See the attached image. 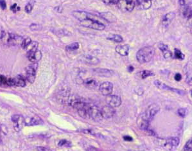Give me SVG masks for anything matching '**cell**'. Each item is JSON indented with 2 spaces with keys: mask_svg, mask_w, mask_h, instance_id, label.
<instances>
[{
  "mask_svg": "<svg viewBox=\"0 0 192 151\" xmlns=\"http://www.w3.org/2000/svg\"><path fill=\"white\" fill-rule=\"evenodd\" d=\"M160 111V107L156 104L150 105L145 112L140 114L137 119V124L139 128L143 131H147L150 123Z\"/></svg>",
  "mask_w": 192,
  "mask_h": 151,
  "instance_id": "6da1fadb",
  "label": "cell"
},
{
  "mask_svg": "<svg viewBox=\"0 0 192 151\" xmlns=\"http://www.w3.org/2000/svg\"><path fill=\"white\" fill-rule=\"evenodd\" d=\"M155 55V50L152 46H145L139 50L136 54V59L143 64L150 61Z\"/></svg>",
  "mask_w": 192,
  "mask_h": 151,
  "instance_id": "7a4b0ae2",
  "label": "cell"
},
{
  "mask_svg": "<svg viewBox=\"0 0 192 151\" xmlns=\"http://www.w3.org/2000/svg\"><path fill=\"white\" fill-rule=\"evenodd\" d=\"M72 15H73V17L75 18H76L77 20H79V21H81L86 19H89L99 21L103 23L102 22L103 19L101 17L97 16V15H93L92 14H91V13L85 12V11L75 10V11L72 12Z\"/></svg>",
  "mask_w": 192,
  "mask_h": 151,
  "instance_id": "3957f363",
  "label": "cell"
},
{
  "mask_svg": "<svg viewBox=\"0 0 192 151\" xmlns=\"http://www.w3.org/2000/svg\"><path fill=\"white\" fill-rule=\"evenodd\" d=\"M80 23H81V25L84 26V27L94 29V30H103L105 28V25L104 24L97 20L86 19L81 21Z\"/></svg>",
  "mask_w": 192,
  "mask_h": 151,
  "instance_id": "277c9868",
  "label": "cell"
},
{
  "mask_svg": "<svg viewBox=\"0 0 192 151\" xmlns=\"http://www.w3.org/2000/svg\"><path fill=\"white\" fill-rule=\"evenodd\" d=\"M116 5L122 12H131L134 9L135 3L133 0H117Z\"/></svg>",
  "mask_w": 192,
  "mask_h": 151,
  "instance_id": "5b68a950",
  "label": "cell"
},
{
  "mask_svg": "<svg viewBox=\"0 0 192 151\" xmlns=\"http://www.w3.org/2000/svg\"><path fill=\"white\" fill-rule=\"evenodd\" d=\"M37 67V62H32L26 68V78L30 83H34L35 81Z\"/></svg>",
  "mask_w": 192,
  "mask_h": 151,
  "instance_id": "8992f818",
  "label": "cell"
},
{
  "mask_svg": "<svg viewBox=\"0 0 192 151\" xmlns=\"http://www.w3.org/2000/svg\"><path fill=\"white\" fill-rule=\"evenodd\" d=\"M105 101L109 106L112 107H118L122 104V99L118 95H112L111 94L106 96Z\"/></svg>",
  "mask_w": 192,
  "mask_h": 151,
  "instance_id": "52a82bcc",
  "label": "cell"
},
{
  "mask_svg": "<svg viewBox=\"0 0 192 151\" xmlns=\"http://www.w3.org/2000/svg\"><path fill=\"white\" fill-rule=\"evenodd\" d=\"M12 121L13 122V125L15 131L19 132L21 131L24 125H25V118L22 116L19 115H14L12 116Z\"/></svg>",
  "mask_w": 192,
  "mask_h": 151,
  "instance_id": "ba28073f",
  "label": "cell"
},
{
  "mask_svg": "<svg viewBox=\"0 0 192 151\" xmlns=\"http://www.w3.org/2000/svg\"><path fill=\"white\" fill-rule=\"evenodd\" d=\"M154 85H155L157 88L161 89H163V90H166V91H172V92H174L175 93H177L179 95H183L185 94V92L184 91H182V90L178 89H175L174 88V87H170L169 86H167L166 84H165L164 83H162V82L159 81H154Z\"/></svg>",
  "mask_w": 192,
  "mask_h": 151,
  "instance_id": "9c48e42d",
  "label": "cell"
},
{
  "mask_svg": "<svg viewBox=\"0 0 192 151\" xmlns=\"http://www.w3.org/2000/svg\"><path fill=\"white\" fill-rule=\"evenodd\" d=\"M99 91L104 96L111 95L113 91V84L111 82H103L99 86Z\"/></svg>",
  "mask_w": 192,
  "mask_h": 151,
  "instance_id": "30bf717a",
  "label": "cell"
},
{
  "mask_svg": "<svg viewBox=\"0 0 192 151\" xmlns=\"http://www.w3.org/2000/svg\"><path fill=\"white\" fill-rule=\"evenodd\" d=\"M180 140L178 137H172L170 138H168L165 140L164 147L169 150H171L172 149H174L178 147L179 144Z\"/></svg>",
  "mask_w": 192,
  "mask_h": 151,
  "instance_id": "8fae6325",
  "label": "cell"
},
{
  "mask_svg": "<svg viewBox=\"0 0 192 151\" xmlns=\"http://www.w3.org/2000/svg\"><path fill=\"white\" fill-rule=\"evenodd\" d=\"M81 60L84 64L87 65H97L100 62V60L97 57L91 55H84L81 57Z\"/></svg>",
  "mask_w": 192,
  "mask_h": 151,
  "instance_id": "7c38bea8",
  "label": "cell"
},
{
  "mask_svg": "<svg viewBox=\"0 0 192 151\" xmlns=\"http://www.w3.org/2000/svg\"><path fill=\"white\" fill-rule=\"evenodd\" d=\"M101 114L103 119H109L111 118L115 114V110L114 107H112L109 105H105L102 109H100Z\"/></svg>",
  "mask_w": 192,
  "mask_h": 151,
  "instance_id": "4fadbf2b",
  "label": "cell"
},
{
  "mask_svg": "<svg viewBox=\"0 0 192 151\" xmlns=\"http://www.w3.org/2000/svg\"><path fill=\"white\" fill-rule=\"evenodd\" d=\"M175 17V14L174 12H169L165 14L162 19V25L164 28H168L171 24L172 21Z\"/></svg>",
  "mask_w": 192,
  "mask_h": 151,
  "instance_id": "5bb4252c",
  "label": "cell"
},
{
  "mask_svg": "<svg viewBox=\"0 0 192 151\" xmlns=\"http://www.w3.org/2000/svg\"><path fill=\"white\" fill-rule=\"evenodd\" d=\"M93 72L96 75L103 77H110L113 76L114 75V71L107 70V69H103V68H98L95 69L93 70Z\"/></svg>",
  "mask_w": 192,
  "mask_h": 151,
  "instance_id": "9a60e30c",
  "label": "cell"
},
{
  "mask_svg": "<svg viewBox=\"0 0 192 151\" xmlns=\"http://www.w3.org/2000/svg\"><path fill=\"white\" fill-rule=\"evenodd\" d=\"M136 5L138 9L148 10L152 6L151 0H136Z\"/></svg>",
  "mask_w": 192,
  "mask_h": 151,
  "instance_id": "2e32d148",
  "label": "cell"
},
{
  "mask_svg": "<svg viewBox=\"0 0 192 151\" xmlns=\"http://www.w3.org/2000/svg\"><path fill=\"white\" fill-rule=\"evenodd\" d=\"M23 41L22 37L17 36L14 34H9V39H8V43L12 46H15V45L21 44Z\"/></svg>",
  "mask_w": 192,
  "mask_h": 151,
  "instance_id": "e0dca14e",
  "label": "cell"
},
{
  "mask_svg": "<svg viewBox=\"0 0 192 151\" xmlns=\"http://www.w3.org/2000/svg\"><path fill=\"white\" fill-rule=\"evenodd\" d=\"M129 49H130L129 45L124 44L116 46L115 50L118 54L122 55V56H127L128 54H129Z\"/></svg>",
  "mask_w": 192,
  "mask_h": 151,
  "instance_id": "ac0fdd59",
  "label": "cell"
},
{
  "mask_svg": "<svg viewBox=\"0 0 192 151\" xmlns=\"http://www.w3.org/2000/svg\"><path fill=\"white\" fill-rule=\"evenodd\" d=\"M25 125H40L43 123V121L41 120V118H39V116H34L32 118L25 119Z\"/></svg>",
  "mask_w": 192,
  "mask_h": 151,
  "instance_id": "d6986e66",
  "label": "cell"
},
{
  "mask_svg": "<svg viewBox=\"0 0 192 151\" xmlns=\"http://www.w3.org/2000/svg\"><path fill=\"white\" fill-rule=\"evenodd\" d=\"M159 48L162 52L164 58H166V59H169V58L172 57V52L169 50L168 45L164 44L163 43H160L159 45Z\"/></svg>",
  "mask_w": 192,
  "mask_h": 151,
  "instance_id": "ffe728a7",
  "label": "cell"
},
{
  "mask_svg": "<svg viewBox=\"0 0 192 151\" xmlns=\"http://www.w3.org/2000/svg\"><path fill=\"white\" fill-rule=\"evenodd\" d=\"M84 84L87 88L95 89L98 86V83L95 79L93 78H88L84 81Z\"/></svg>",
  "mask_w": 192,
  "mask_h": 151,
  "instance_id": "44dd1931",
  "label": "cell"
},
{
  "mask_svg": "<svg viewBox=\"0 0 192 151\" xmlns=\"http://www.w3.org/2000/svg\"><path fill=\"white\" fill-rule=\"evenodd\" d=\"M14 86L17 87H25L26 86V82L25 79L20 75L17 76L16 77L14 78Z\"/></svg>",
  "mask_w": 192,
  "mask_h": 151,
  "instance_id": "7402d4cb",
  "label": "cell"
},
{
  "mask_svg": "<svg viewBox=\"0 0 192 151\" xmlns=\"http://www.w3.org/2000/svg\"><path fill=\"white\" fill-rule=\"evenodd\" d=\"M179 4L182 10L186 8L191 7V0H179Z\"/></svg>",
  "mask_w": 192,
  "mask_h": 151,
  "instance_id": "603a6c76",
  "label": "cell"
},
{
  "mask_svg": "<svg viewBox=\"0 0 192 151\" xmlns=\"http://www.w3.org/2000/svg\"><path fill=\"white\" fill-rule=\"evenodd\" d=\"M58 146L60 147H71L72 146L71 143L66 139L60 140L58 143Z\"/></svg>",
  "mask_w": 192,
  "mask_h": 151,
  "instance_id": "cb8c5ba5",
  "label": "cell"
},
{
  "mask_svg": "<svg viewBox=\"0 0 192 151\" xmlns=\"http://www.w3.org/2000/svg\"><path fill=\"white\" fill-rule=\"evenodd\" d=\"M79 43H71L70 44L68 45L66 47V50L67 52H72V51H75V50H77V49H79Z\"/></svg>",
  "mask_w": 192,
  "mask_h": 151,
  "instance_id": "d4e9b609",
  "label": "cell"
},
{
  "mask_svg": "<svg viewBox=\"0 0 192 151\" xmlns=\"http://www.w3.org/2000/svg\"><path fill=\"white\" fill-rule=\"evenodd\" d=\"M140 75H141V79H145L146 78L148 77H152V76H154L155 74H154V72L151 71H148V70H143L140 72Z\"/></svg>",
  "mask_w": 192,
  "mask_h": 151,
  "instance_id": "484cf974",
  "label": "cell"
},
{
  "mask_svg": "<svg viewBox=\"0 0 192 151\" xmlns=\"http://www.w3.org/2000/svg\"><path fill=\"white\" fill-rule=\"evenodd\" d=\"M109 40H111L112 41L115 42V43H122V42L124 41L123 39V38L120 35H117V34H115L113 36H112L111 38H107Z\"/></svg>",
  "mask_w": 192,
  "mask_h": 151,
  "instance_id": "4316f807",
  "label": "cell"
},
{
  "mask_svg": "<svg viewBox=\"0 0 192 151\" xmlns=\"http://www.w3.org/2000/svg\"><path fill=\"white\" fill-rule=\"evenodd\" d=\"M174 56L175 58L179 60H183L185 59V55H184L182 52H181V50H178L177 48H175L174 50Z\"/></svg>",
  "mask_w": 192,
  "mask_h": 151,
  "instance_id": "83f0119b",
  "label": "cell"
},
{
  "mask_svg": "<svg viewBox=\"0 0 192 151\" xmlns=\"http://www.w3.org/2000/svg\"><path fill=\"white\" fill-rule=\"evenodd\" d=\"M177 113L181 117L185 118L188 114V110L186 108H179L177 110Z\"/></svg>",
  "mask_w": 192,
  "mask_h": 151,
  "instance_id": "f1b7e54d",
  "label": "cell"
},
{
  "mask_svg": "<svg viewBox=\"0 0 192 151\" xmlns=\"http://www.w3.org/2000/svg\"><path fill=\"white\" fill-rule=\"evenodd\" d=\"M183 150L185 151H191L192 150V139H190L186 143V144L183 147Z\"/></svg>",
  "mask_w": 192,
  "mask_h": 151,
  "instance_id": "f546056e",
  "label": "cell"
},
{
  "mask_svg": "<svg viewBox=\"0 0 192 151\" xmlns=\"http://www.w3.org/2000/svg\"><path fill=\"white\" fill-rule=\"evenodd\" d=\"M32 43V40L30 38H26V39H23L22 41V43H21V47L23 48V49H26V48L28 46V45Z\"/></svg>",
  "mask_w": 192,
  "mask_h": 151,
  "instance_id": "4dcf8cb0",
  "label": "cell"
},
{
  "mask_svg": "<svg viewBox=\"0 0 192 151\" xmlns=\"http://www.w3.org/2000/svg\"><path fill=\"white\" fill-rule=\"evenodd\" d=\"M34 1H30V2L28 3V4L25 6V12L27 13H30L32 10L33 9V6H34Z\"/></svg>",
  "mask_w": 192,
  "mask_h": 151,
  "instance_id": "1f68e13d",
  "label": "cell"
},
{
  "mask_svg": "<svg viewBox=\"0 0 192 151\" xmlns=\"http://www.w3.org/2000/svg\"><path fill=\"white\" fill-rule=\"evenodd\" d=\"M30 28L32 31H38L41 30L42 26L38 24H32L30 26Z\"/></svg>",
  "mask_w": 192,
  "mask_h": 151,
  "instance_id": "d6a6232c",
  "label": "cell"
},
{
  "mask_svg": "<svg viewBox=\"0 0 192 151\" xmlns=\"http://www.w3.org/2000/svg\"><path fill=\"white\" fill-rule=\"evenodd\" d=\"M7 79L4 76L0 75V86L1 85H6Z\"/></svg>",
  "mask_w": 192,
  "mask_h": 151,
  "instance_id": "836d02e7",
  "label": "cell"
},
{
  "mask_svg": "<svg viewBox=\"0 0 192 151\" xmlns=\"http://www.w3.org/2000/svg\"><path fill=\"white\" fill-rule=\"evenodd\" d=\"M117 0H103V2L104 3L105 5H116Z\"/></svg>",
  "mask_w": 192,
  "mask_h": 151,
  "instance_id": "e575fe53",
  "label": "cell"
},
{
  "mask_svg": "<svg viewBox=\"0 0 192 151\" xmlns=\"http://www.w3.org/2000/svg\"><path fill=\"white\" fill-rule=\"evenodd\" d=\"M0 7L2 10H5L7 8V3L5 0H0Z\"/></svg>",
  "mask_w": 192,
  "mask_h": 151,
  "instance_id": "d590c367",
  "label": "cell"
},
{
  "mask_svg": "<svg viewBox=\"0 0 192 151\" xmlns=\"http://www.w3.org/2000/svg\"><path fill=\"white\" fill-rule=\"evenodd\" d=\"M10 9H11L14 12H17V10H19L20 9H19V7H17L16 3H14L12 5V6L10 7Z\"/></svg>",
  "mask_w": 192,
  "mask_h": 151,
  "instance_id": "8d00e7d4",
  "label": "cell"
},
{
  "mask_svg": "<svg viewBox=\"0 0 192 151\" xmlns=\"http://www.w3.org/2000/svg\"><path fill=\"white\" fill-rule=\"evenodd\" d=\"M174 79H175V80L176 81H177V82H179L181 81V79H182V75H181V73H177L175 75V77H174Z\"/></svg>",
  "mask_w": 192,
  "mask_h": 151,
  "instance_id": "74e56055",
  "label": "cell"
},
{
  "mask_svg": "<svg viewBox=\"0 0 192 151\" xmlns=\"http://www.w3.org/2000/svg\"><path fill=\"white\" fill-rule=\"evenodd\" d=\"M123 138L125 140V141H127V142H132L133 141V138L131 136H128V135H126V136H123Z\"/></svg>",
  "mask_w": 192,
  "mask_h": 151,
  "instance_id": "f35d334b",
  "label": "cell"
},
{
  "mask_svg": "<svg viewBox=\"0 0 192 151\" xmlns=\"http://www.w3.org/2000/svg\"><path fill=\"white\" fill-rule=\"evenodd\" d=\"M37 150H42V151H44V150H51L50 149H48V148H45V147H37Z\"/></svg>",
  "mask_w": 192,
  "mask_h": 151,
  "instance_id": "ab89813d",
  "label": "cell"
},
{
  "mask_svg": "<svg viewBox=\"0 0 192 151\" xmlns=\"http://www.w3.org/2000/svg\"><path fill=\"white\" fill-rule=\"evenodd\" d=\"M5 34H6V33H5L3 30H0V39L3 38L5 36Z\"/></svg>",
  "mask_w": 192,
  "mask_h": 151,
  "instance_id": "60d3db41",
  "label": "cell"
},
{
  "mask_svg": "<svg viewBox=\"0 0 192 151\" xmlns=\"http://www.w3.org/2000/svg\"><path fill=\"white\" fill-rule=\"evenodd\" d=\"M134 68L133 67V66H129V67H128V68H127V70L129 71L130 73H132V71H134Z\"/></svg>",
  "mask_w": 192,
  "mask_h": 151,
  "instance_id": "b9f144b4",
  "label": "cell"
}]
</instances>
